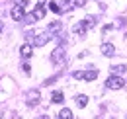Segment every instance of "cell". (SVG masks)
Segmentation results:
<instances>
[{
	"instance_id": "obj_1",
	"label": "cell",
	"mask_w": 127,
	"mask_h": 119,
	"mask_svg": "<svg viewBox=\"0 0 127 119\" xmlns=\"http://www.w3.org/2000/svg\"><path fill=\"white\" fill-rule=\"evenodd\" d=\"M26 39H28V43H32L33 47H43V45H47V43H49V39H51V33H47V31H41V33L28 31V33H26Z\"/></svg>"
},
{
	"instance_id": "obj_2",
	"label": "cell",
	"mask_w": 127,
	"mask_h": 119,
	"mask_svg": "<svg viewBox=\"0 0 127 119\" xmlns=\"http://www.w3.org/2000/svg\"><path fill=\"white\" fill-rule=\"evenodd\" d=\"M96 26V18H88V20H84V22H78L76 26H74V33H78V35H84L86 31L90 30V28H94Z\"/></svg>"
},
{
	"instance_id": "obj_3",
	"label": "cell",
	"mask_w": 127,
	"mask_h": 119,
	"mask_svg": "<svg viewBox=\"0 0 127 119\" xmlns=\"http://www.w3.org/2000/svg\"><path fill=\"white\" fill-rule=\"evenodd\" d=\"M74 80H96L98 78V70H76L72 72Z\"/></svg>"
},
{
	"instance_id": "obj_4",
	"label": "cell",
	"mask_w": 127,
	"mask_h": 119,
	"mask_svg": "<svg viewBox=\"0 0 127 119\" xmlns=\"http://www.w3.org/2000/svg\"><path fill=\"white\" fill-rule=\"evenodd\" d=\"M123 84H125V80H123L119 74H111L110 78L106 80V86L110 90H119V88H123Z\"/></svg>"
},
{
	"instance_id": "obj_5",
	"label": "cell",
	"mask_w": 127,
	"mask_h": 119,
	"mask_svg": "<svg viewBox=\"0 0 127 119\" xmlns=\"http://www.w3.org/2000/svg\"><path fill=\"white\" fill-rule=\"evenodd\" d=\"M10 16H12V20H16V22L24 20V18H26V10H24V6L16 4V6H14L12 10H10Z\"/></svg>"
},
{
	"instance_id": "obj_6",
	"label": "cell",
	"mask_w": 127,
	"mask_h": 119,
	"mask_svg": "<svg viewBox=\"0 0 127 119\" xmlns=\"http://www.w3.org/2000/svg\"><path fill=\"white\" fill-rule=\"evenodd\" d=\"M51 60L55 62V64H61L64 60V49L63 47H57L55 51H53V55H51Z\"/></svg>"
},
{
	"instance_id": "obj_7",
	"label": "cell",
	"mask_w": 127,
	"mask_h": 119,
	"mask_svg": "<svg viewBox=\"0 0 127 119\" xmlns=\"http://www.w3.org/2000/svg\"><path fill=\"white\" fill-rule=\"evenodd\" d=\"M39 100H41V98H39V92H37V90H32V92L28 94V98H26V104L30 105V107H33V105L39 104Z\"/></svg>"
},
{
	"instance_id": "obj_8",
	"label": "cell",
	"mask_w": 127,
	"mask_h": 119,
	"mask_svg": "<svg viewBox=\"0 0 127 119\" xmlns=\"http://www.w3.org/2000/svg\"><path fill=\"white\" fill-rule=\"evenodd\" d=\"M32 14H33V18H35V20H41V18H45V6H43V2H39V4L33 8Z\"/></svg>"
},
{
	"instance_id": "obj_9",
	"label": "cell",
	"mask_w": 127,
	"mask_h": 119,
	"mask_svg": "<svg viewBox=\"0 0 127 119\" xmlns=\"http://www.w3.org/2000/svg\"><path fill=\"white\" fill-rule=\"evenodd\" d=\"M20 55H22L24 59H30V57L33 55V45H32V43L22 45V49H20Z\"/></svg>"
},
{
	"instance_id": "obj_10",
	"label": "cell",
	"mask_w": 127,
	"mask_h": 119,
	"mask_svg": "<svg viewBox=\"0 0 127 119\" xmlns=\"http://www.w3.org/2000/svg\"><path fill=\"white\" fill-rule=\"evenodd\" d=\"M100 49H102V53H104L106 57H113V55H115V47H113L111 43H104Z\"/></svg>"
},
{
	"instance_id": "obj_11",
	"label": "cell",
	"mask_w": 127,
	"mask_h": 119,
	"mask_svg": "<svg viewBox=\"0 0 127 119\" xmlns=\"http://www.w3.org/2000/svg\"><path fill=\"white\" fill-rule=\"evenodd\" d=\"M51 102H53V104H63L64 102L63 92H53V94H51Z\"/></svg>"
},
{
	"instance_id": "obj_12",
	"label": "cell",
	"mask_w": 127,
	"mask_h": 119,
	"mask_svg": "<svg viewBox=\"0 0 127 119\" xmlns=\"http://www.w3.org/2000/svg\"><path fill=\"white\" fill-rule=\"evenodd\" d=\"M61 30H63V24H61V22H53V24H49V31H51L53 35H57Z\"/></svg>"
},
{
	"instance_id": "obj_13",
	"label": "cell",
	"mask_w": 127,
	"mask_h": 119,
	"mask_svg": "<svg viewBox=\"0 0 127 119\" xmlns=\"http://www.w3.org/2000/svg\"><path fill=\"white\" fill-rule=\"evenodd\" d=\"M59 119H72V111H70L68 107H63V109L59 111Z\"/></svg>"
},
{
	"instance_id": "obj_14",
	"label": "cell",
	"mask_w": 127,
	"mask_h": 119,
	"mask_svg": "<svg viewBox=\"0 0 127 119\" xmlns=\"http://www.w3.org/2000/svg\"><path fill=\"white\" fill-rule=\"evenodd\" d=\"M76 104H78V107H86V104H88V96L78 94V96H76Z\"/></svg>"
},
{
	"instance_id": "obj_15",
	"label": "cell",
	"mask_w": 127,
	"mask_h": 119,
	"mask_svg": "<svg viewBox=\"0 0 127 119\" xmlns=\"http://www.w3.org/2000/svg\"><path fill=\"white\" fill-rule=\"evenodd\" d=\"M125 70H127L125 64H113V66H111V72H113V74H123Z\"/></svg>"
},
{
	"instance_id": "obj_16",
	"label": "cell",
	"mask_w": 127,
	"mask_h": 119,
	"mask_svg": "<svg viewBox=\"0 0 127 119\" xmlns=\"http://www.w3.org/2000/svg\"><path fill=\"white\" fill-rule=\"evenodd\" d=\"M49 10L55 12V14H59V12H61V6H59L57 2H49Z\"/></svg>"
},
{
	"instance_id": "obj_17",
	"label": "cell",
	"mask_w": 127,
	"mask_h": 119,
	"mask_svg": "<svg viewBox=\"0 0 127 119\" xmlns=\"http://www.w3.org/2000/svg\"><path fill=\"white\" fill-rule=\"evenodd\" d=\"M68 2H72V6H84L86 4V0H68Z\"/></svg>"
},
{
	"instance_id": "obj_18",
	"label": "cell",
	"mask_w": 127,
	"mask_h": 119,
	"mask_svg": "<svg viewBox=\"0 0 127 119\" xmlns=\"http://www.w3.org/2000/svg\"><path fill=\"white\" fill-rule=\"evenodd\" d=\"M16 4H20V6H24V8H26V4H28V0H16Z\"/></svg>"
}]
</instances>
